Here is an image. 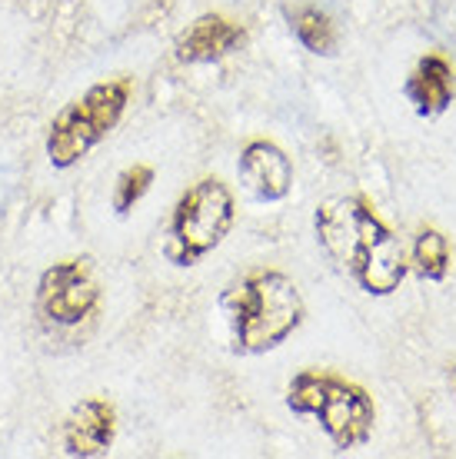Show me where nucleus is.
<instances>
[{
  "mask_svg": "<svg viewBox=\"0 0 456 459\" xmlns=\"http://www.w3.org/2000/svg\"><path fill=\"white\" fill-rule=\"evenodd\" d=\"M313 233L327 260L366 297H393L410 273L403 243L366 196H327L313 210Z\"/></svg>",
  "mask_w": 456,
  "mask_h": 459,
  "instance_id": "nucleus-1",
  "label": "nucleus"
},
{
  "mask_svg": "<svg viewBox=\"0 0 456 459\" xmlns=\"http://www.w3.org/2000/svg\"><path fill=\"white\" fill-rule=\"evenodd\" d=\"M220 310L227 313L230 353H274L307 320V303L300 287L274 266H257L237 276L220 293Z\"/></svg>",
  "mask_w": 456,
  "mask_h": 459,
  "instance_id": "nucleus-2",
  "label": "nucleus"
},
{
  "mask_svg": "<svg viewBox=\"0 0 456 459\" xmlns=\"http://www.w3.org/2000/svg\"><path fill=\"white\" fill-rule=\"evenodd\" d=\"M284 403L294 416H313L337 453L366 446L377 429V403L370 390L333 369L307 367L294 373Z\"/></svg>",
  "mask_w": 456,
  "mask_h": 459,
  "instance_id": "nucleus-3",
  "label": "nucleus"
},
{
  "mask_svg": "<svg viewBox=\"0 0 456 459\" xmlns=\"http://www.w3.org/2000/svg\"><path fill=\"white\" fill-rule=\"evenodd\" d=\"M134 97V81L130 77H110L97 81L87 91L74 97L70 104L57 110V117L47 126V160L54 170H70L77 167L93 147H101L103 140L117 130L124 120L127 107Z\"/></svg>",
  "mask_w": 456,
  "mask_h": 459,
  "instance_id": "nucleus-4",
  "label": "nucleus"
},
{
  "mask_svg": "<svg viewBox=\"0 0 456 459\" xmlns=\"http://www.w3.org/2000/svg\"><path fill=\"white\" fill-rule=\"evenodd\" d=\"M233 220H237V204L230 186L220 177H200L173 204L163 256L173 266H197L206 253H214L227 240Z\"/></svg>",
  "mask_w": 456,
  "mask_h": 459,
  "instance_id": "nucleus-5",
  "label": "nucleus"
},
{
  "mask_svg": "<svg viewBox=\"0 0 456 459\" xmlns=\"http://www.w3.org/2000/svg\"><path fill=\"white\" fill-rule=\"evenodd\" d=\"M101 276L91 256H64L37 276V313L54 326H80L101 307Z\"/></svg>",
  "mask_w": 456,
  "mask_h": 459,
  "instance_id": "nucleus-6",
  "label": "nucleus"
},
{
  "mask_svg": "<svg viewBox=\"0 0 456 459\" xmlns=\"http://www.w3.org/2000/svg\"><path fill=\"white\" fill-rule=\"evenodd\" d=\"M117 439V410L103 396H87L70 406L60 423V449L70 459L107 456Z\"/></svg>",
  "mask_w": 456,
  "mask_h": 459,
  "instance_id": "nucleus-7",
  "label": "nucleus"
},
{
  "mask_svg": "<svg viewBox=\"0 0 456 459\" xmlns=\"http://www.w3.org/2000/svg\"><path fill=\"white\" fill-rule=\"evenodd\" d=\"M240 184L260 204H280L294 190V160L274 140H250L237 160Z\"/></svg>",
  "mask_w": 456,
  "mask_h": 459,
  "instance_id": "nucleus-8",
  "label": "nucleus"
},
{
  "mask_svg": "<svg viewBox=\"0 0 456 459\" xmlns=\"http://www.w3.org/2000/svg\"><path fill=\"white\" fill-rule=\"evenodd\" d=\"M247 40V30L237 21H230L224 13H204L197 17L173 47V57L180 64H217V60L230 57L233 50H240Z\"/></svg>",
  "mask_w": 456,
  "mask_h": 459,
  "instance_id": "nucleus-9",
  "label": "nucleus"
},
{
  "mask_svg": "<svg viewBox=\"0 0 456 459\" xmlns=\"http://www.w3.org/2000/svg\"><path fill=\"white\" fill-rule=\"evenodd\" d=\"M403 93L413 104L417 117H440L456 100V70L443 54H423L410 77L403 83Z\"/></svg>",
  "mask_w": 456,
  "mask_h": 459,
  "instance_id": "nucleus-10",
  "label": "nucleus"
},
{
  "mask_svg": "<svg viewBox=\"0 0 456 459\" xmlns=\"http://www.w3.org/2000/svg\"><path fill=\"white\" fill-rule=\"evenodd\" d=\"M286 21H290V30L300 44L307 47L313 57H337L340 50V30L327 11H320L313 4H300L294 11H286Z\"/></svg>",
  "mask_w": 456,
  "mask_h": 459,
  "instance_id": "nucleus-11",
  "label": "nucleus"
},
{
  "mask_svg": "<svg viewBox=\"0 0 456 459\" xmlns=\"http://www.w3.org/2000/svg\"><path fill=\"white\" fill-rule=\"evenodd\" d=\"M450 266H453V250H450V240H446L443 230L430 227V223L417 230L410 250L413 273L420 280H430V283H443L450 276Z\"/></svg>",
  "mask_w": 456,
  "mask_h": 459,
  "instance_id": "nucleus-12",
  "label": "nucleus"
},
{
  "mask_svg": "<svg viewBox=\"0 0 456 459\" xmlns=\"http://www.w3.org/2000/svg\"><path fill=\"white\" fill-rule=\"evenodd\" d=\"M153 177H157V170H153L150 163H130L127 170L117 173L110 204H114V210L120 213V217H127V213L147 196V190L153 186Z\"/></svg>",
  "mask_w": 456,
  "mask_h": 459,
  "instance_id": "nucleus-13",
  "label": "nucleus"
},
{
  "mask_svg": "<svg viewBox=\"0 0 456 459\" xmlns=\"http://www.w3.org/2000/svg\"><path fill=\"white\" fill-rule=\"evenodd\" d=\"M450 379H453V390H456V363L450 367Z\"/></svg>",
  "mask_w": 456,
  "mask_h": 459,
  "instance_id": "nucleus-14",
  "label": "nucleus"
}]
</instances>
